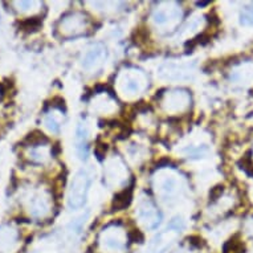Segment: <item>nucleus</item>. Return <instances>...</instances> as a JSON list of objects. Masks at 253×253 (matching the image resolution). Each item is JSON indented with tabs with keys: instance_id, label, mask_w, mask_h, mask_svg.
Segmentation results:
<instances>
[{
	"instance_id": "nucleus-8",
	"label": "nucleus",
	"mask_w": 253,
	"mask_h": 253,
	"mask_svg": "<svg viewBox=\"0 0 253 253\" xmlns=\"http://www.w3.org/2000/svg\"><path fill=\"white\" fill-rule=\"evenodd\" d=\"M41 26V19L40 17H27L26 20L20 23L21 30L26 32H35L37 31L38 27Z\"/></svg>"
},
{
	"instance_id": "nucleus-2",
	"label": "nucleus",
	"mask_w": 253,
	"mask_h": 253,
	"mask_svg": "<svg viewBox=\"0 0 253 253\" xmlns=\"http://www.w3.org/2000/svg\"><path fill=\"white\" fill-rule=\"evenodd\" d=\"M100 244L102 249L108 253H119L122 252L126 243L125 236L119 232V229H108L100 237Z\"/></svg>"
},
{
	"instance_id": "nucleus-6",
	"label": "nucleus",
	"mask_w": 253,
	"mask_h": 253,
	"mask_svg": "<svg viewBox=\"0 0 253 253\" xmlns=\"http://www.w3.org/2000/svg\"><path fill=\"white\" fill-rule=\"evenodd\" d=\"M131 188H127V190L121 191L119 194H117L114 196L113 200V208L115 211H121V210H125L131 202Z\"/></svg>"
},
{
	"instance_id": "nucleus-3",
	"label": "nucleus",
	"mask_w": 253,
	"mask_h": 253,
	"mask_svg": "<svg viewBox=\"0 0 253 253\" xmlns=\"http://www.w3.org/2000/svg\"><path fill=\"white\" fill-rule=\"evenodd\" d=\"M179 232H181V227L179 225L175 227L174 223H171L170 228L166 229V232H162L154 239V241H152V252L165 253L171 247V244L174 243V239L177 237Z\"/></svg>"
},
{
	"instance_id": "nucleus-1",
	"label": "nucleus",
	"mask_w": 253,
	"mask_h": 253,
	"mask_svg": "<svg viewBox=\"0 0 253 253\" xmlns=\"http://www.w3.org/2000/svg\"><path fill=\"white\" fill-rule=\"evenodd\" d=\"M92 183V177L86 170H80L73 178L72 186L69 191V206L73 210H78L84 206L88 196L89 187Z\"/></svg>"
},
{
	"instance_id": "nucleus-7",
	"label": "nucleus",
	"mask_w": 253,
	"mask_h": 253,
	"mask_svg": "<svg viewBox=\"0 0 253 253\" xmlns=\"http://www.w3.org/2000/svg\"><path fill=\"white\" fill-rule=\"evenodd\" d=\"M177 15V12L174 11L173 8H159L156 9L154 12V21L158 23V24H163V23H167L170 20V17H173Z\"/></svg>"
},
{
	"instance_id": "nucleus-11",
	"label": "nucleus",
	"mask_w": 253,
	"mask_h": 253,
	"mask_svg": "<svg viewBox=\"0 0 253 253\" xmlns=\"http://www.w3.org/2000/svg\"><path fill=\"white\" fill-rule=\"evenodd\" d=\"M244 249L243 244L239 243L236 240H231L225 245V248H224V253H241V251Z\"/></svg>"
},
{
	"instance_id": "nucleus-12",
	"label": "nucleus",
	"mask_w": 253,
	"mask_h": 253,
	"mask_svg": "<svg viewBox=\"0 0 253 253\" xmlns=\"http://www.w3.org/2000/svg\"><path fill=\"white\" fill-rule=\"evenodd\" d=\"M223 191H224L223 186L214 187V188L211 190V192H210V199H211V200H216V199L219 198L220 195L223 194Z\"/></svg>"
},
{
	"instance_id": "nucleus-13",
	"label": "nucleus",
	"mask_w": 253,
	"mask_h": 253,
	"mask_svg": "<svg viewBox=\"0 0 253 253\" xmlns=\"http://www.w3.org/2000/svg\"><path fill=\"white\" fill-rule=\"evenodd\" d=\"M47 125H48V127H49V129H51L52 131H57V130H59V129H60L59 122H56L55 119L48 118V119H47Z\"/></svg>"
},
{
	"instance_id": "nucleus-4",
	"label": "nucleus",
	"mask_w": 253,
	"mask_h": 253,
	"mask_svg": "<svg viewBox=\"0 0 253 253\" xmlns=\"http://www.w3.org/2000/svg\"><path fill=\"white\" fill-rule=\"evenodd\" d=\"M106 57V49L101 44H96L93 47H90L86 55L84 57V67L90 69V68L97 67L98 64H101Z\"/></svg>"
},
{
	"instance_id": "nucleus-10",
	"label": "nucleus",
	"mask_w": 253,
	"mask_h": 253,
	"mask_svg": "<svg viewBox=\"0 0 253 253\" xmlns=\"http://www.w3.org/2000/svg\"><path fill=\"white\" fill-rule=\"evenodd\" d=\"M162 191L165 192V196H171L178 191V181L175 178H166L165 181L162 183Z\"/></svg>"
},
{
	"instance_id": "nucleus-5",
	"label": "nucleus",
	"mask_w": 253,
	"mask_h": 253,
	"mask_svg": "<svg viewBox=\"0 0 253 253\" xmlns=\"http://www.w3.org/2000/svg\"><path fill=\"white\" fill-rule=\"evenodd\" d=\"M140 216L148 228H155L159 224V214L150 202H145L140 207Z\"/></svg>"
},
{
	"instance_id": "nucleus-9",
	"label": "nucleus",
	"mask_w": 253,
	"mask_h": 253,
	"mask_svg": "<svg viewBox=\"0 0 253 253\" xmlns=\"http://www.w3.org/2000/svg\"><path fill=\"white\" fill-rule=\"evenodd\" d=\"M26 142L28 145H32V146H37V145L47 144L48 138L45 137V135L42 134L41 131L35 130V131H32V133H30V134L27 135Z\"/></svg>"
}]
</instances>
